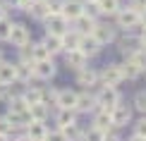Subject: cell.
<instances>
[{"label": "cell", "instance_id": "6da1fadb", "mask_svg": "<svg viewBox=\"0 0 146 141\" xmlns=\"http://www.w3.org/2000/svg\"><path fill=\"white\" fill-rule=\"evenodd\" d=\"M115 22H117V29H125V31L141 29V24H139V12L134 7H120L115 12Z\"/></svg>", "mask_w": 146, "mask_h": 141}, {"label": "cell", "instance_id": "7a4b0ae2", "mask_svg": "<svg viewBox=\"0 0 146 141\" xmlns=\"http://www.w3.org/2000/svg\"><path fill=\"white\" fill-rule=\"evenodd\" d=\"M120 101L122 98L117 93V86H106L103 84V89L96 93V108H103V110H113Z\"/></svg>", "mask_w": 146, "mask_h": 141}, {"label": "cell", "instance_id": "3957f363", "mask_svg": "<svg viewBox=\"0 0 146 141\" xmlns=\"http://www.w3.org/2000/svg\"><path fill=\"white\" fill-rule=\"evenodd\" d=\"M43 22H46V34L62 36L65 31H70V19H67V17H62L60 12H50Z\"/></svg>", "mask_w": 146, "mask_h": 141}, {"label": "cell", "instance_id": "277c9868", "mask_svg": "<svg viewBox=\"0 0 146 141\" xmlns=\"http://www.w3.org/2000/svg\"><path fill=\"white\" fill-rule=\"evenodd\" d=\"M110 122L115 129H122V127H127L132 122V108L129 105H122V101L117 103L113 110H110Z\"/></svg>", "mask_w": 146, "mask_h": 141}, {"label": "cell", "instance_id": "5b68a950", "mask_svg": "<svg viewBox=\"0 0 146 141\" xmlns=\"http://www.w3.org/2000/svg\"><path fill=\"white\" fill-rule=\"evenodd\" d=\"M98 79H103L106 86H120V84L125 81V74H122V70H120V65H106L98 72Z\"/></svg>", "mask_w": 146, "mask_h": 141}, {"label": "cell", "instance_id": "8992f818", "mask_svg": "<svg viewBox=\"0 0 146 141\" xmlns=\"http://www.w3.org/2000/svg\"><path fill=\"white\" fill-rule=\"evenodd\" d=\"M58 67L53 62V58H46V60H38V62H34V77L36 79H43V81H50L53 77H55Z\"/></svg>", "mask_w": 146, "mask_h": 141}, {"label": "cell", "instance_id": "52a82bcc", "mask_svg": "<svg viewBox=\"0 0 146 141\" xmlns=\"http://www.w3.org/2000/svg\"><path fill=\"white\" fill-rule=\"evenodd\" d=\"M77 48H79L84 55H86V58H94V55H98V53H101L103 43L96 38L94 34H84L82 38H79V46H77Z\"/></svg>", "mask_w": 146, "mask_h": 141}, {"label": "cell", "instance_id": "ba28073f", "mask_svg": "<svg viewBox=\"0 0 146 141\" xmlns=\"http://www.w3.org/2000/svg\"><path fill=\"white\" fill-rule=\"evenodd\" d=\"M10 43L15 48H24L27 43H31V36H29V29L24 24H12V31H10Z\"/></svg>", "mask_w": 146, "mask_h": 141}, {"label": "cell", "instance_id": "9c48e42d", "mask_svg": "<svg viewBox=\"0 0 146 141\" xmlns=\"http://www.w3.org/2000/svg\"><path fill=\"white\" fill-rule=\"evenodd\" d=\"M77 91L72 89H60L58 91V98H55V108H70V110H77Z\"/></svg>", "mask_w": 146, "mask_h": 141}, {"label": "cell", "instance_id": "30bf717a", "mask_svg": "<svg viewBox=\"0 0 146 141\" xmlns=\"http://www.w3.org/2000/svg\"><path fill=\"white\" fill-rule=\"evenodd\" d=\"M60 15L67 17V19H77L79 15H84V0H62V10Z\"/></svg>", "mask_w": 146, "mask_h": 141}, {"label": "cell", "instance_id": "8fae6325", "mask_svg": "<svg viewBox=\"0 0 146 141\" xmlns=\"http://www.w3.org/2000/svg\"><path fill=\"white\" fill-rule=\"evenodd\" d=\"M65 62H67V67H72V70H82V67L89 65V58L79 50V48H72V50H65Z\"/></svg>", "mask_w": 146, "mask_h": 141}, {"label": "cell", "instance_id": "7c38bea8", "mask_svg": "<svg viewBox=\"0 0 146 141\" xmlns=\"http://www.w3.org/2000/svg\"><path fill=\"white\" fill-rule=\"evenodd\" d=\"M91 34H94L103 46H106V43H113V41L117 38V34H115V29L110 26V24H98V22L94 24V31H91Z\"/></svg>", "mask_w": 146, "mask_h": 141}, {"label": "cell", "instance_id": "4fadbf2b", "mask_svg": "<svg viewBox=\"0 0 146 141\" xmlns=\"http://www.w3.org/2000/svg\"><path fill=\"white\" fill-rule=\"evenodd\" d=\"M96 81H98V72L91 70L89 65L82 67V70H77V84H79V86L91 89V86H96Z\"/></svg>", "mask_w": 146, "mask_h": 141}, {"label": "cell", "instance_id": "5bb4252c", "mask_svg": "<svg viewBox=\"0 0 146 141\" xmlns=\"http://www.w3.org/2000/svg\"><path fill=\"white\" fill-rule=\"evenodd\" d=\"M15 72H17V81L27 84L34 79V60H19L15 62Z\"/></svg>", "mask_w": 146, "mask_h": 141}, {"label": "cell", "instance_id": "9a60e30c", "mask_svg": "<svg viewBox=\"0 0 146 141\" xmlns=\"http://www.w3.org/2000/svg\"><path fill=\"white\" fill-rule=\"evenodd\" d=\"M10 122H12V127L15 129H27V124L31 122V115H29V108L27 110H10L7 115H5Z\"/></svg>", "mask_w": 146, "mask_h": 141}, {"label": "cell", "instance_id": "2e32d148", "mask_svg": "<svg viewBox=\"0 0 146 141\" xmlns=\"http://www.w3.org/2000/svg\"><path fill=\"white\" fill-rule=\"evenodd\" d=\"M24 134H27L31 141H46L48 127H46V122H36V120H31V122L27 124V129H24Z\"/></svg>", "mask_w": 146, "mask_h": 141}, {"label": "cell", "instance_id": "e0dca14e", "mask_svg": "<svg viewBox=\"0 0 146 141\" xmlns=\"http://www.w3.org/2000/svg\"><path fill=\"white\" fill-rule=\"evenodd\" d=\"M89 110H96V96L86 89L77 96V113H89Z\"/></svg>", "mask_w": 146, "mask_h": 141}, {"label": "cell", "instance_id": "ac0fdd59", "mask_svg": "<svg viewBox=\"0 0 146 141\" xmlns=\"http://www.w3.org/2000/svg\"><path fill=\"white\" fill-rule=\"evenodd\" d=\"M94 127H98V129H103V132H110V129H113V122H110V110L96 108V113H94Z\"/></svg>", "mask_w": 146, "mask_h": 141}, {"label": "cell", "instance_id": "d6986e66", "mask_svg": "<svg viewBox=\"0 0 146 141\" xmlns=\"http://www.w3.org/2000/svg\"><path fill=\"white\" fill-rule=\"evenodd\" d=\"M15 81H17L15 65H12V62H3V60H0V84H3V86H12Z\"/></svg>", "mask_w": 146, "mask_h": 141}, {"label": "cell", "instance_id": "ffe728a7", "mask_svg": "<svg viewBox=\"0 0 146 141\" xmlns=\"http://www.w3.org/2000/svg\"><path fill=\"white\" fill-rule=\"evenodd\" d=\"M46 48H48V53L50 55H58V53H65V46H62V36H58V34H46V38L41 41Z\"/></svg>", "mask_w": 146, "mask_h": 141}, {"label": "cell", "instance_id": "44dd1931", "mask_svg": "<svg viewBox=\"0 0 146 141\" xmlns=\"http://www.w3.org/2000/svg\"><path fill=\"white\" fill-rule=\"evenodd\" d=\"M29 115H31V120L36 122H46L48 120V115H50V105L48 103H34V105H29Z\"/></svg>", "mask_w": 146, "mask_h": 141}, {"label": "cell", "instance_id": "7402d4cb", "mask_svg": "<svg viewBox=\"0 0 146 141\" xmlns=\"http://www.w3.org/2000/svg\"><path fill=\"white\" fill-rule=\"evenodd\" d=\"M70 24H74V31H79V34H91L94 31V24H96V19H91V17H86V15H79L77 19H72Z\"/></svg>", "mask_w": 146, "mask_h": 141}, {"label": "cell", "instance_id": "603a6c76", "mask_svg": "<svg viewBox=\"0 0 146 141\" xmlns=\"http://www.w3.org/2000/svg\"><path fill=\"white\" fill-rule=\"evenodd\" d=\"M55 122H58V127H65V124H72V122H77V110H70V108H58Z\"/></svg>", "mask_w": 146, "mask_h": 141}, {"label": "cell", "instance_id": "cb8c5ba5", "mask_svg": "<svg viewBox=\"0 0 146 141\" xmlns=\"http://www.w3.org/2000/svg\"><path fill=\"white\" fill-rule=\"evenodd\" d=\"M27 15H31L34 19H46L48 15H50V10H48V5H46V0H34V5L29 7Z\"/></svg>", "mask_w": 146, "mask_h": 141}, {"label": "cell", "instance_id": "d4e9b609", "mask_svg": "<svg viewBox=\"0 0 146 141\" xmlns=\"http://www.w3.org/2000/svg\"><path fill=\"white\" fill-rule=\"evenodd\" d=\"M65 134V139L67 141H82L84 136V132H82V127H79V122H72V124H65V127H60Z\"/></svg>", "mask_w": 146, "mask_h": 141}, {"label": "cell", "instance_id": "484cf974", "mask_svg": "<svg viewBox=\"0 0 146 141\" xmlns=\"http://www.w3.org/2000/svg\"><path fill=\"white\" fill-rule=\"evenodd\" d=\"M22 96H24V101H27L29 105H34V103L43 101V89H41V86H29V89L22 91Z\"/></svg>", "mask_w": 146, "mask_h": 141}, {"label": "cell", "instance_id": "4316f807", "mask_svg": "<svg viewBox=\"0 0 146 141\" xmlns=\"http://www.w3.org/2000/svg\"><path fill=\"white\" fill-rule=\"evenodd\" d=\"M120 70H122V74H125V79H129V81H134V79H139V77H141V70H139V67H137L134 62H132L129 58H127L125 62L120 65Z\"/></svg>", "mask_w": 146, "mask_h": 141}, {"label": "cell", "instance_id": "83f0119b", "mask_svg": "<svg viewBox=\"0 0 146 141\" xmlns=\"http://www.w3.org/2000/svg\"><path fill=\"white\" fill-rule=\"evenodd\" d=\"M79 38H82V34L74 31V29L65 31V34H62V46H65V50H72V48H77V46H79Z\"/></svg>", "mask_w": 146, "mask_h": 141}, {"label": "cell", "instance_id": "f1b7e54d", "mask_svg": "<svg viewBox=\"0 0 146 141\" xmlns=\"http://www.w3.org/2000/svg\"><path fill=\"white\" fill-rule=\"evenodd\" d=\"M117 46H120V53L122 55H129V53H134L141 43H139V38H134V36H127V38H122Z\"/></svg>", "mask_w": 146, "mask_h": 141}, {"label": "cell", "instance_id": "f546056e", "mask_svg": "<svg viewBox=\"0 0 146 141\" xmlns=\"http://www.w3.org/2000/svg\"><path fill=\"white\" fill-rule=\"evenodd\" d=\"M127 58H129V60H132V62H134L141 72H146V48H141V46H139L137 50H134V53H129Z\"/></svg>", "mask_w": 146, "mask_h": 141}, {"label": "cell", "instance_id": "4dcf8cb0", "mask_svg": "<svg viewBox=\"0 0 146 141\" xmlns=\"http://www.w3.org/2000/svg\"><path fill=\"white\" fill-rule=\"evenodd\" d=\"M29 48H31V60H34V62H38V60H46V58H53L43 43H31Z\"/></svg>", "mask_w": 146, "mask_h": 141}, {"label": "cell", "instance_id": "1f68e13d", "mask_svg": "<svg viewBox=\"0 0 146 141\" xmlns=\"http://www.w3.org/2000/svg\"><path fill=\"white\" fill-rule=\"evenodd\" d=\"M101 7V15H115L120 10V0H96Z\"/></svg>", "mask_w": 146, "mask_h": 141}, {"label": "cell", "instance_id": "d6a6232c", "mask_svg": "<svg viewBox=\"0 0 146 141\" xmlns=\"http://www.w3.org/2000/svg\"><path fill=\"white\" fill-rule=\"evenodd\" d=\"M84 15L98 22V17H101V7H98V3H96V0H84Z\"/></svg>", "mask_w": 146, "mask_h": 141}, {"label": "cell", "instance_id": "836d02e7", "mask_svg": "<svg viewBox=\"0 0 146 141\" xmlns=\"http://www.w3.org/2000/svg\"><path fill=\"white\" fill-rule=\"evenodd\" d=\"M82 141H106V132L98 129V127H91L89 132H84Z\"/></svg>", "mask_w": 146, "mask_h": 141}, {"label": "cell", "instance_id": "e575fe53", "mask_svg": "<svg viewBox=\"0 0 146 141\" xmlns=\"http://www.w3.org/2000/svg\"><path fill=\"white\" fill-rule=\"evenodd\" d=\"M141 115H146V91H137V96H134V103H132Z\"/></svg>", "mask_w": 146, "mask_h": 141}, {"label": "cell", "instance_id": "d590c367", "mask_svg": "<svg viewBox=\"0 0 146 141\" xmlns=\"http://www.w3.org/2000/svg\"><path fill=\"white\" fill-rule=\"evenodd\" d=\"M10 31H12V22L7 19V17H3V19H0V41H7Z\"/></svg>", "mask_w": 146, "mask_h": 141}, {"label": "cell", "instance_id": "8d00e7d4", "mask_svg": "<svg viewBox=\"0 0 146 141\" xmlns=\"http://www.w3.org/2000/svg\"><path fill=\"white\" fill-rule=\"evenodd\" d=\"M15 132L17 129L12 127V122L7 117H0V134H7V136H10V134H15Z\"/></svg>", "mask_w": 146, "mask_h": 141}, {"label": "cell", "instance_id": "74e56055", "mask_svg": "<svg viewBox=\"0 0 146 141\" xmlns=\"http://www.w3.org/2000/svg\"><path fill=\"white\" fill-rule=\"evenodd\" d=\"M46 141H67V139H65V134H62V129H60V127H58V129H48V134H46Z\"/></svg>", "mask_w": 146, "mask_h": 141}, {"label": "cell", "instance_id": "f35d334b", "mask_svg": "<svg viewBox=\"0 0 146 141\" xmlns=\"http://www.w3.org/2000/svg\"><path fill=\"white\" fill-rule=\"evenodd\" d=\"M134 134H139V136L146 139V115H144V117H139V120L134 122Z\"/></svg>", "mask_w": 146, "mask_h": 141}, {"label": "cell", "instance_id": "ab89813d", "mask_svg": "<svg viewBox=\"0 0 146 141\" xmlns=\"http://www.w3.org/2000/svg\"><path fill=\"white\" fill-rule=\"evenodd\" d=\"M46 5H48L50 12H60L62 10V0H46Z\"/></svg>", "mask_w": 146, "mask_h": 141}, {"label": "cell", "instance_id": "60d3db41", "mask_svg": "<svg viewBox=\"0 0 146 141\" xmlns=\"http://www.w3.org/2000/svg\"><path fill=\"white\" fill-rule=\"evenodd\" d=\"M129 7H134L137 12H144V10H146V0H132Z\"/></svg>", "mask_w": 146, "mask_h": 141}, {"label": "cell", "instance_id": "b9f144b4", "mask_svg": "<svg viewBox=\"0 0 146 141\" xmlns=\"http://www.w3.org/2000/svg\"><path fill=\"white\" fill-rule=\"evenodd\" d=\"M34 5V0H19L17 3V10H22V12H29V7Z\"/></svg>", "mask_w": 146, "mask_h": 141}, {"label": "cell", "instance_id": "7bdbcfd3", "mask_svg": "<svg viewBox=\"0 0 146 141\" xmlns=\"http://www.w3.org/2000/svg\"><path fill=\"white\" fill-rule=\"evenodd\" d=\"M106 141H122V139H120L117 134H115V132L110 129V132H106Z\"/></svg>", "mask_w": 146, "mask_h": 141}, {"label": "cell", "instance_id": "ee69618b", "mask_svg": "<svg viewBox=\"0 0 146 141\" xmlns=\"http://www.w3.org/2000/svg\"><path fill=\"white\" fill-rule=\"evenodd\" d=\"M3 17H7V3L0 0V19H3Z\"/></svg>", "mask_w": 146, "mask_h": 141}, {"label": "cell", "instance_id": "f6af8a7d", "mask_svg": "<svg viewBox=\"0 0 146 141\" xmlns=\"http://www.w3.org/2000/svg\"><path fill=\"white\" fill-rule=\"evenodd\" d=\"M139 24H141V29H146V10L139 12Z\"/></svg>", "mask_w": 146, "mask_h": 141}, {"label": "cell", "instance_id": "bcb514c9", "mask_svg": "<svg viewBox=\"0 0 146 141\" xmlns=\"http://www.w3.org/2000/svg\"><path fill=\"white\" fill-rule=\"evenodd\" d=\"M139 43H141V48H146V29H141V36H139Z\"/></svg>", "mask_w": 146, "mask_h": 141}, {"label": "cell", "instance_id": "7dc6e473", "mask_svg": "<svg viewBox=\"0 0 146 141\" xmlns=\"http://www.w3.org/2000/svg\"><path fill=\"white\" fill-rule=\"evenodd\" d=\"M12 141H31V139H29L27 134H19V136H17V139H12Z\"/></svg>", "mask_w": 146, "mask_h": 141}, {"label": "cell", "instance_id": "c3c4849f", "mask_svg": "<svg viewBox=\"0 0 146 141\" xmlns=\"http://www.w3.org/2000/svg\"><path fill=\"white\" fill-rule=\"evenodd\" d=\"M129 141H146V139H144V136H139V134H132Z\"/></svg>", "mask_w": 146, "mask_h": 141}, {"label": "cell", "instance_id": "681fc988", "mask_svg": "<svg viewBox=\"0 0 146 141\" xmlns=\"http://www.w3.org/2000/svg\"><path fill=\"white\" fill-rule=\"evenodd\" d=\"M5 3H7V5H12V7H17V3H19V0H5Z\"/></svg>", "mask_w": 146, "mask_h": 141}, {"label": "cell", "instance_id": "f907efd6", "mask_svg": "<svg viewBox=\"0 0 146 141\" xmlns=\"http://www.w3.org/2000/svg\"><path fill=\"white\" fill-rule=\"evenodd\" d=\"M0 141H10V136L7 134H0Z\"/></svg>", "mask_w": 146, "mask_h": 141}, {"label": "cell", "instance_id": "816d5d0a", "mask_svg": "<svg viewBox=\"0 0 146 141\" xmlns=\"http://www.w3.org/2000/svg\"><path fill=\"white\" fill-rule=\"evenodd\" d=\"M0 60H3V53H0Z\"/></svg>", "mask_w": 146, "mask_h": 141}]
</instances>
